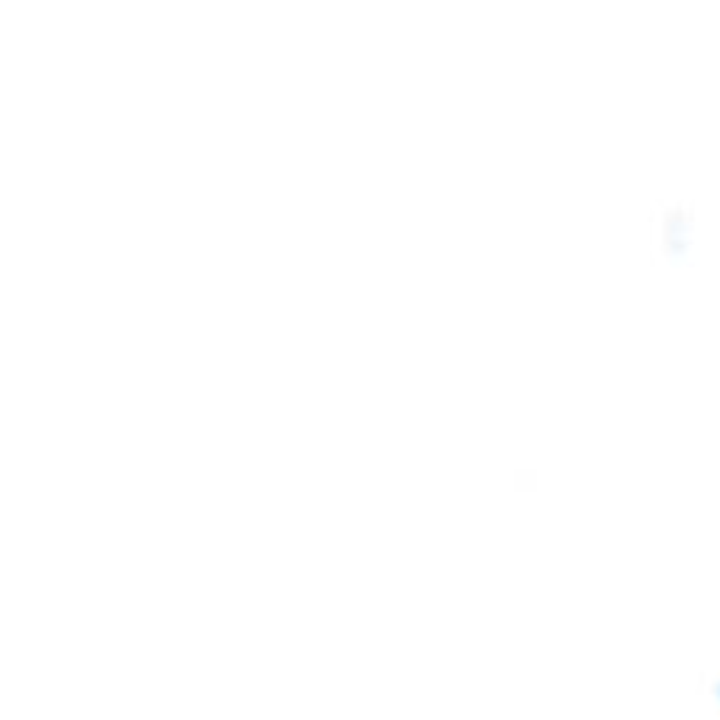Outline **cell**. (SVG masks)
Masks as SVG:
<instances>
[{"mask_svg":"<svg viewBox=\"0 0 720 720\" xmlns=\"http://www.w3.org/2000/svg\"><path fill=\"white\" fill-rule=\"evenodd\" d=\"M709 698H712L715 709H718V715H720V673L715 675L712 682H709Z\"/></svg>","mask_w":720,"mask_h":720,"instance_id":"6da1fadb","label":"cell"}]
</instances>
